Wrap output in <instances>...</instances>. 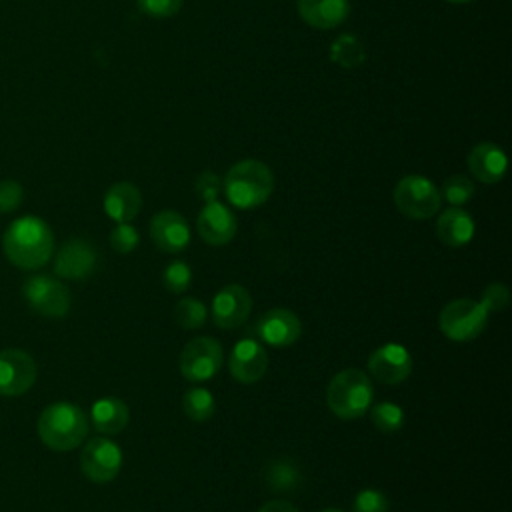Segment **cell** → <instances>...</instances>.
Segmentation results:
<instances>
[{
  "mask_svg": "<svg viewBox=\"0 0 512 512\" xmlns=\"http://www.w3.org/2000/svg\"><path fill=\"white\" fill-rule=\"evenodd\" d=\"M2 250L10 264L20 270H38L54 254V234L38 216L16 218L2 236Z\"/></svg>",
  "mask_w": 512,
  "mask_h": 512,
  "instance_id": "6da1fadb",
  "label": "cell"
},
{
  "mask_svg": "<svg viewBox=\"0 0 512 512\" xmlns=\"http://www.w3.org/2000/svg\"><path fill=\"white\" fill-rule=\"evenodd\" d=\"M88 416L72 402L48 404L38 416L40 440L58 452H68L80 446L88 436Z\"/></svg>",
  "mask_w": 512,
  "mask_h": 512,
  "instance_id": "7a4b0ae2",
  "label": "cell"
},
{
  "mask_svg": "<svg viewBox=\"0 0 512 512\" xmlns=\"http://www.w3.org/2000/svg\"><path fill=\"white\" fill-rule=\"evenodd\" d=\"M222 190L228 202L240 210H250L264 204L274 192L272 170L254 158L236 162L224 176Z\"/></svg>",
  "mask_w": 512,
  "mask_h": 512,
  "instance_id": "3957f363",
  "label": "cell"
},
{
  "mask_svg": "<svg viewBox=\"0 0 512 512\" xmlns=\"http://www.w3.org/2000/svg\"><path fill=\"white\" fill-rule=\"evenodd\" d=\"M372 382L366 372L358 368H346L338 372L326 390V402L332 414L342 420L360 418L372 404Z\"/></svg>",
  "mask_w": 512,
  "mask_h": 512,
  "instance_id": "277c9868",
  "label": "cell"
},
{
  "mask_svg": "<svg viewBox=\"0 0 512 512\" xmlns=\"http://www.w3.org/2000/svg\"><path fill=\"white\" fill-rule=\"evenodd\" d=\"M490 312L482 306V302L470 300V298H458L448 302L440 310V330L446 338L454 342H468L478 338L486 324H488Z\"/></svg>",
  "mask_w": 512,
  "mask_h": 512,
  "instance_id": "5b68a950",
  "label": "cell"
},
{
  "mask_svg": "<svg viewBox=\"0 0 512 512\" xmlns=\"http://www.w3.org/2000/svg\"><path fill=\"white\" fill-rule=\"evenodd\" d=\"M394 204L406 218L426 220L440 210L442 196L432 180L420 174H410L396 184Z\"/></svg>",
  "mask_w": 512,
  "mask_h": 512,
  "instance_id": "8992f818",
  "label": "cell"
},
{
  "mask_svg": "<svg viewBox=\"0 0 512 512\" xmlns=\"http://www.w3.org/2000/svg\"><path fill=\"white\" fill-rule=\"evenodd\" d=\"M22 296L26 304L48 318H62L70 310V290L64 282L48 276L34 274L22 284Z\"/></svg>",
  "mask_w": 512,
  "mask_h": 512,
  "instance_id": "52a82bcc",
  "label": "cell"
},
{
  "mask_svg": "<svg viewBox=\"0 0 512 512\" xmlns=\"http://www.w3.org/2000/svg\"><path fill=\"white\" fill-rule=\"evenodd\" d=\"M224 362L222 346L216 338L198 336L192 338L180 354V372L186 380L204 382L218 374Z\"/></svg>",
  "mask_w": 512,
  "mask_h": 512,
  "instance_id": "ba28073f",
  "label": "cell"
},
{
  "mask_svg": "<svg viewBox=\"0 0 512 512\" xmlns=\"http://www.w3.org/2000/svg\"><path fill=\"white\" fill-rule=\"evenodd\" d=\"M80 468L92 482L104 484L118 476L122 468V450L108 438H92L84 444L80 454Z\"/></svg>",
  "mask_w": 512,
  "mask_h": 512,
  "instance_id": "9c48e42d",
  "label": "cell"
},
{
  "mask_svg": "<svg viewBox=\"0 0 512 512\" xmlns=\"http://www.w3.org/2000/svg\"><path fill=\"white\" fill-rule=\"evenodd\" d=\"M38 376L34 358L18 348H6L0 352V394L22 396L26 394Z\"/></svg>",
  "mask_w": 512,
  "mask_h": 512,
  "instance_id": "30bf717a",
  "label": "cell"
},
{
  "mask_svg": "<svg viewBox=\"0 0 512 512\" xmlns=\"http://www.w3.org/2000/svg\"><path fill=\"white\" fill-rule=\"evenodd\" d=\"M254 334L260 342L274 346V348H286L292 346L300 334L302 324L300 318L288 310V308H272L266 310L254 324Z\"/></svg>",
  "mask_w": 512,
  "mask_h": 512,
  "instance_id": "8fae6325",
  "label": "cell"
},
{
  "mask_svg": "<svg viewBox=\"0 0 512 512\" xmlns=\"http://www.w3.org/2000/svg\"><path fill=\"white\" fill-rule=\"evenodd\" d=\"M252 310V296L240 284H228L212 298V320L222 330H234L246 322Z\"/></svg>",
  "mask_w": 512,
  "mask_h": 512,
  "instance_id": "7c38bea8",
  "label": "cell"
},
{
  "mask_svg": "<svg viewBox=\"0 0 512 512\" xmlns=\"http://www.w3.org/2000/svg\"><path fill=\"white\" fill-rule=\"evenodd\" d=\"M96 264L98 254L94 246L84 238H70L56 252L54 272L66 280H84L96 270Z\"/></svg>",
  "mask_w": 512,
  "mask_h": 512,
  "instance_id": "4fadbf2b",
  "label": "cell"
},
{
  "mask_svg": "<svg viewBox=\"0 0 512 512\" xmlns=\"http://www.w3.org/2000/svg\"><path fill=\"white\" fill-rule=\"evenodd\" d=\"M368 372L382 384H400L412 372V356L404 346L388 342L370 354Z\"/></svg>",
  "mask_w": 512,
  "mask_h": 512,
  "instance_id": "5bb4252c",
  "label": "cell"
},
{
  "mask_svg": "<svg viewBox=\"0 0 512 512\" xmlns=\"http://www.w3.org/2000/svg\"><path fill=\"white\" fill-rule=\"evenodd\" d=\"M150 238L162 252L176 254L190 244V226L186 218L176 210L156 212L150 220Z\"/></svg>",
  "mask_w": 512,
  "mask_h": 512,
  "instance_id": "9a60e30c",
  "label": "cell"
},
{
  "mask_svg": "<svg viewBox=\"0 0 512 512\" xmlns=\"http://www.w3.org/2000/svg\"><path fill=\"white\" fill-rule=\"evenodd\" d=\"M228 368L234 380L242 384L258 382L268 368V354L254 338L238 340L228 356Z\"/></svg>",
  "mask_w": 512,
  "mask_h": 512,
  "instance_id": "2e32d148",
  "label": "cell"
},
{
  "mask_svg": "<svg viewBox=\"0 0 512 512\" xmlns=\"http://www.w3.org/2000/svg\"><path fill=\"white\" fill-rule=\"evenodd\" d=\"M196 228L200 238L210 244V246H224L228 244L238 230V222L236 216L232 214V210L214 200V202H206L204 208L198 214L196 220Z\"/></svg>",
  "mask_w": 512,
  "mask_h": 512,
  "instance_id": "e0dca14e",
  "label": "cell"
},
{
  "mask_svg": "<svg viewBox=\"0 0 512 512\" xmlns=\"http://www.w3.org/2000/svg\"><path fill=\"white\" fill-rule=\"evenodd\" d=\"M468 168L484 184H496L504 178L508 160L504 150L494 142H480L468 154Z\"/></svg>",
  "mask_w": 512,
  "mask_h": 512,
  "instance_id": "ac0fdd59",
  "label": "cell"
},
{
  "mask_svg": "<svg viewBox=\"0 0 512 512\" xmlns=\"http://www.w3.org/2000/svg\"><path fill=\"white\" fill-rule=\"evenodd\" d=\"M300 18L318 30L340 26L350 14L348 0H298Z\"/></svg>",
  "mask_w": 512,
  "mask_h": 512,
  "instance_id": "d6986e66",
  "label": "cell"
},
{
  "mask_svg": "<svg viewBox=\"0 0 512 512\" xmlns=\"http://www.w3.org/2000/svg\"><path fill=\"white\" fill-rule=\"evenodd\" d=\"M142 208V194L132 182H116L104 194V212L114 222H132Z\"/></svg>",
  "mask_w": 512,
  "mask_h": 512,
  "instance_id": "ffe728a7",
  "label": "cell"
},
{
  "mask_svg": "<svg viewBox=\"0 0 512 512\" xmlns=\"http://www.w3.org/2000/svg\"><path fill=\"white\" fill-rule=\"evenodd\" d=\"M474 230H476V226H474L472 216L458 206L446 208L438 216V222H436V234H438L440 242L450 248L466 246L474 238Z\"/></svg>",
  "mask_w": 512,
  "mask_h": 512,
  "instance_id": "44dd1931",
  "label": "cell"
},
{
  "mask_svg": "<svg viewBox=\"0 0 512 512\" xmlns=\"http://www.w3.org/2000/svg\"><path fill=\"white\" fill-rule=\"evenodd\" d=\"M128 420H130L128 404L122 402L120 398L106 396L92 404L90 424L100 434H118L128 426Z\"/></svg>",
  "mask_w": 512,
  "mask_h": 512,
  "instance_id": "7402d4cb",
  "label": "cell"
},
{
  "mask_svg": "<svg viewBox=\"0 0 512 512\" xmlns=\"http://www.w3.org/2000/svg\"><path fill=\"white\" fill-rule=\"evenodd\" d=\"M262 480L270 492L290 494L296 492V488L300 486L302 474L294 460L280 456L266 462V466L262 468Z\"/></svg>",
  "mask_w": 512,
  "mask_h": 512,
  "instance_id": "603a6c76",
  "label": "cell"
},
{
  "mask_svg": "<svg viewBox=\"0 0 512 512\" xmlns=\"http://www.w3.org/2000/svg\"><path fill=\"white\" fill-rule=\"evenodd\" d=\"M330 60L342 68H356L366 60V48L354 34H340L330 44Z\"/></svg>",
  "mask_w": 512,
  "mask_h": 512,
  "instance_id": "cb8c5ba5",
  "label": "cell"
},
{
  "mask_svg": "<svg viewBox=\"0 0 512 512\" xmlns=\"http://www.w3.org/2000/svg\"><path fill=\"white\" fill-rule=\"evenodd\" d=\"M182 410L194 422H206L214 416L216 400L206 388H190L182 396Z\"/></svg>",
  "mask_w": 512,
  "mask_h": 512,
  "instance_id": "d4e9b609",
  "label": "cell"
},
{
  "mask_svg": "<svg viewBox=\"0 0 512 512\" xmlns=\"http://www.w3.org/2000/svg\"><path fill=\"white\" fill-rule=\"evenodd\" d=\"M174 318L184 330H198L208 318V308L198 298L184 296L174 306Z\"/></svg>",
  "mask_w": 512,
  "mask_h": 512,
  "instance_id": "484cf974",
  "label": "cell"
},
{
  "mask_svg": "<svg viewBox=\"0 0 512 512\" xmlns=\"http://www.w3.org/2000/svg\"><path fill=\"white\" fill-rule=\"evenodd\" d=\"M370 420L380 432H396L404 426V410L394 402H380L370 408Z\"/></svg>",
  "mask_w": 512,
  "mask_h": 512,
  "instance_id": "4316f807",
  "label": "cell"
},
{
  "mask_svg": "<svg viewBox=\"0 0 512 512\" xmlns=\"http://www.w3.org/2000/svg\"><path fill=\"white\" fill-rule=\"evenodd\" d=\"M440 196L452 206H462V204L470 202V198L474 196V184L470 178H466L462 174H452L444 180Z\"/></svg>",
  "mask_w": 512,
  "mask_h": 512,
  "instance_id": "83f0119b",
  "label": "cell"
},
{
  "mask_svg": "<svg viewBox=\"0 0 512 512\" xmlns=\"http://www.w3.org/2000/svg\"><path fill=\"white\" fill-rule=\"evenodd\" d=\"M162 282L168 292L172 294H182L188 290L192 282V270L184 260H172L166 264L162 272Z\"/></svg>",
  "mask_w": 512,
  "mask_h": 512,
  "instance_id": "f1b7e54d",
  "label": "cell"
},
{
  "mask_svg": "<svg viewBox=\"0 0 512 512\" xmlns=\"http://www.w3.org/2000/svg\"><path fill=\"white\" fill-rule=\"evenodd\" d=\"M140 236L138 230L130 224V222H122L118 224L112 232H110V246L114 248V252L118 254H130L134 252V248L138 246Z\"/></svg>",
  "mask_w": 512,
  "mask_h": 512,
  "instance_id": "f546056e",
  "label": "cell"
},
{
  "mask_svg": "<svg viewBox=\"0 0 512 512\" xmlns=\"http://www.w3.org/2000/svg\"><path fill=\"white\" fill-rule=\"evenodd\" d=\"M352 510L354 512H388L390 504L384 492L374 488H364L356 494Z\"/></svg>",
  "mask_w": 512,
  "mask_h": 512,
  "instance_id": "4dcf8cb0",
  "label": "cell"
},
{
  "mask_svg": "<svg viewBox=\"0 0 512 512\" xmlns=\"http://www.w3.org/2000/svg\"><path fill=\"white\" fill-rule=\"evenodd\" d=\"M194 190H196L198 198L204 200V204H206V202H214V200H218V196L222 194V178H220L216 172H212V170H204V172L196 178Z\"/></svg>",
  "mask_w": 512,
  "mask_h": 512,
  "instance_id": "1f68e13d",
  "label": "cell"
},
{
  "mask_svg": "<svg viewBox=\"0 0 512 512\" xmlns=\"http://www.w3.org/2000/svg\"><path fill=\"white\" fill-rule=\"evenodd\" d=\"M142 14L150 18H170L182 8V0H136Z\"/></svg>",
  "mask_w": 512,
  "mask_h": 512,
  "instance_id": "d6a6232c",
  "label": "cell"
},
{
  "mask_svg": "<svg viewBox=\"0 0 512 512\" xmlns=\"http://www.w3.org/2000/svg\"><path fill=\"white\" fill-rule=\"evenodd\" d=\"M24 200V188L16 180H0V212H14Z\"/></svg>",
  "mask_w": 512,
  "mask_h": 512,
  "instance_id": "836d02e7",
  "label": "cell"
},
{
  "mask_svg": "<svg viewBox=\"0 0 512 512\" xmlns=\"http://www.w3.org/2000/svg\"><path fill=\"white\" fill-rule=\"evenodd\" d=\"M480 302H482V306H484L488 312H500V310H504V308L508 306V302H510V292H508V288H506L504 284L492 282V284L484 290Z\"/></svg>",
  "mask_w": 512,
  "mask_h": 512,
  "instance_id": "e575fe53",
  "label": "cell"
},
{
  "mask_svg": "<svg viewBox=\"0 0 512 512\" xmlns=\"http://www.w3.org/2000/svg\"><path fill=\"white\" fill-rule=\"evenodd\" d=\"M258 512H298V510L286 500H272V502L262 504Z\"/></svg>",
  "mask_w": 512,
  "mask_h": 512,
  "instance_id": "d590c367",
  "label": "cell"
},
{
  "mask_svg": "<svg viewBox=\"0 0 512 512\" xmlns=\"http://www.w3.org/2000/svg\"><path fill=\"white\" fill-rule=\"evenodd\" d=\"M446 2H452V4H462V2H472V0H446Z\"/></svg>",
  "mask_w": 512,
  "mask_h": 512,
  "instance_id": "8d00e7d4",
  "label": "cell"
},
{
  "mask_svg": "<svg viewBox=\"0 0 512 512\" xmlns=\"http://www.w3.org/2000/svg\"><path fill=\"white\" fill-rule=\"evenodd\" d=\"M322 512H344V510H338V508H326V510H322Z\"/></svg>",
  "mask_w": 512,
  "mask_h": 512,
  "instance_id": "74e56055",
  "label": "cell"
}]
</instances>
